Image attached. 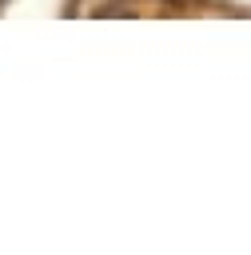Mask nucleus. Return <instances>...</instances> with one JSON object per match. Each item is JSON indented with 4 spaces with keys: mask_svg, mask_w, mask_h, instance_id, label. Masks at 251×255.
Segmentation results:
<instances>
[{
    "mask_svg": "<svg viewBox=\"0 0 251 255\" xmlns=\"http://www.w3.org/2000/svg\"><path fill=\"white\" fill-rule=\"evenodd\" d=\"M0 8H4V0H0Z\"/></svg>",
    "mask_w": 251,
    "mask_h": 255,
    "instance_id": "nucleus-1",
    "label": "nucleus"
}]
</instances>
